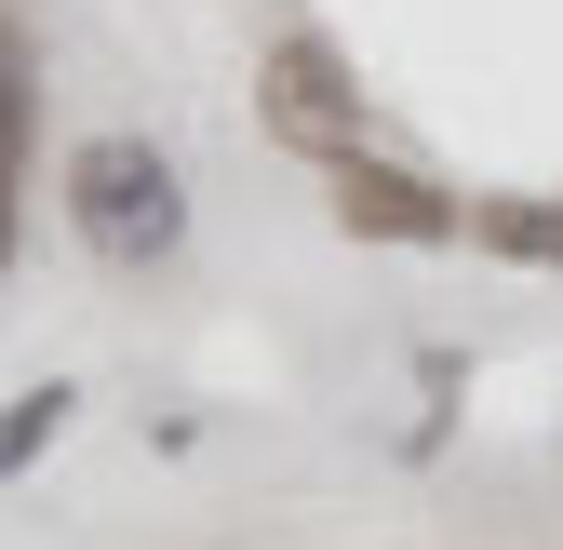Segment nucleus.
Segmentation results:
<instances>
[{
	"label": "nucleus",
	"instance_id": "f257e3e1",
	"mask_svg": "<svg viewBox=\"0 0 563 550\" xmlns=\"http://www.w3.org/2000/svg\"><path fill=\"white\" fill-rule=\"evenodd\" d=\"M67 229H81L108 268H162L188 242V175L148 148V134H81V148H67Z\"/></svg>",
	"mask_w": 563,
	"mask_h": 550
},
{
	"label": "nucleus",
	"instance_id": "f03ea898",
	"mask_svg": "<svg viewBox=\"0 0 563 550\" xmlns=\"http://www.w3.org/2000/svg\"><path fill=\"white\" fill-rule=\"evenodd\" d=\"M255 108H268L282 148H309V162H349V148H363V81H349L335 41H309V28H282L255 54Z\"/></svg>",
	"mask_w": 563,
	"mask_h": 550
},
{
	"label": "nucleus",
	"instance_id": "7ed1b4c3",
	"mask_svg": "<svg viewBox=\"0 0 563 550\" xmlns=\"http://www.w3.org/2000/svg\"><path fill=\"white\" fill-rule=\"evenodd\" d=\"M335 229H349V242H456L470 216H456V201H443L430 175H416V162L349 148V162H335Z\"/></svg>",
	"mask_w": 563,
	"mask_h": 550
},
{
	"label": "nucleus",
	"instance_id": "20e7f679",
	"mask_svg": "<svg viewBox=\"0 0 563 550\" xmlns=\"http://www.w3.org/2000/svg\"><path fill=\"white\" fill-rule=\"evenodd\" d=\"M470 242L510 268H563V201H470Z\"/></svg>",
	"mask_w": 563,
	"mask_h": 550
},
{
	"label": "nucleus",
	"instance_id": "39448f33",
	"mask_svg": "<svg viewBox=\"0 0 563 550\" xmlns=\"http://www.w3.org/2000/svg\"><path fill=\"white\" fill-rule=\"evenodd\" d=\"M67 417H81V389H67V376H41V389L0 403V484H14L27 457H54V443H67Z\"/></svg>",
	"mask_w": 563,
	"mask_h": 550
},
{
	"label": "nucleus",
	"instance_id": "423d86ee",
	"mask_svg": "<svg viewBox=\"0 0 563 550\" xmlns=\"http://www.w3.org/2000/svg\"><path fill=\"white\" fill-rule=\"evenodd\" d=\"M27 121H41V67H27V28L0 14V148L27 162Z\"/></svg>",
	"mask_w": 563,
	"mask_h": 550
},
{
	"label": "nucleus",
	"instance_id": "0eeeda50",
	"mask_svg": "<svg viewBox=\"0 0 563 550\" xmlns=\"http://www.w3.org/2000/svg\"><path fill=\"white\" fill-rule=\"evenodd\" d=\"M14 229H27V162L0 148V268H14Z\"/></svg>",
	"mask_w": 563,
	"mask_h": 550
}]
</instances>
